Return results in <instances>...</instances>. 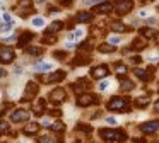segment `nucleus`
Returning a JSON list of instances; mask_svg holds the SVG:
<instances>
[{
    "mask_svg": "<svg viewBox=\"0 0 159 143\" xmlns=\"http://www.w3.org/2000/svg\"><path fill=\"white\" fill-rule=\"evenodd\" d=\"M36 2H45V0H36Z\"/></svg>",
    "mask_w": 159,
    "mask_h": 143,
    "instance_id": "obj_49",
    "label": "nucleus"
},
{
    "mask_svg": "<svg viewBox=\"0 0 159 143\" xmlns=\"http://www.w3.org/2000/svg\"><path fill=\"white\" fill-rule=\"evenodd\" d=\"M0 26H2V24H0Z\"/></svg>",
    "mask_w": 159,
    "mask_h": 143,
    "instance_id": "obj_50",
    "label": "nucleus"
},
{
    "mask_svg": "<svg viewBox=\"0 0 159 143\" xmlns=\"http://www.w3.org/2000/svg\"><path fill=\"white\" fill-rule=\"evenodd\" d=\"M33 26L41 27V26H45V20H43L41 17H36V19H33Z\"/></svg>",
    "mask_w": 159,
    "mask_h": 143,
    "instance_id": "obj_37",
    "label": "nucleus"
},
{
    "mask_svg": "<svg viewBox=\"0 0 159 143\" xmlns=\"http://www.w3.org/2000/svg\"><path fill=\"white\" fill-rule=\"evenodd\" d=\"M16 10H17V14L22 17V19H26L28 15H31V14H34V5L33 7H16Z\"/></svg>",
    "mask_w": 159,
    "mask_h": 143,
    "instance_id": "obj_19",
    "label": "nucleus"
},
{
    "mask_svg": "<svg viewBox=\"0 0 159 143\" xmlns=\"http://www.w3.org/2000/svg\"><path fill=\"white\" fill-rule=\"evenodd\" d=\"M110 111H123V112H128V99L127 97H118V95H115V97L110 99V102H108L106 106Z\"/></svg>",
    "mask_w": 159,
    "mask_h": 143,
    "instance_id": "obj_2",
    "label": "nucleus"
},
{
    "mask_svg": "<svg viewBox=\"0 0 159 143\" xmlns=\"http://www.w3.org/2000/svg\"><path fill=\"white\" fill-rule=\"evenodd\" d=\"M99 135L104 141L110 143H125L127 140V135L123 131H118V129H110V128H103L99 129Z\"/></svg>",
    "mask_w": 159,
    "mask_h": 143,
    "instance_id": "obj_1",
    "label": "nucleus"
},
{
    "mask_svg": "<svg viewBox=\"0 0 159 143\" xmlns=\"http://www.w3.org/2000/svg\"><path fill=\"white\" fill-rule=\"evenodd\" d=\"M111 31H115V32H130V27L125 26L123 22H120V20H115V22H111Z\"/></svg>",
    "mask_w": 159,
    "mask_h": 143,
    "instance_id": "obj_16",
    "label": "nucleus"
},
{
    "mask_svg": "<svg viewBox=\"0 0 159 143\" xmlns=\"http://www.w3.org/2000/svg\"><path fill=\"white\" fill-rule=\"evenodd\" d=\"M60 9H57V7H48V12H58Z\"/></svg>",
    "mask_w": 159,
    "mask_h": 143,
    "instance_id": "obj_45",
    "label": "nucleus"
},
{
    "mask_svg": "<svg viewBox=\"0 0 159 143\" xmlns=\"http://www.w3.org/2000/svg\"><path fill=\"white\" fill-rule=\"evenodd\" d=\"M50 114L58 118V116H62V111H60V109H50Z\"/></svg>",
    "mask_w": 159,
    "mask_h": 143,
    "instance_id": "obj_39",
    "label": "nucleus"
},
{
    "mask_svg": "<svg viewBox=\"0 0 159 143\" xmlns=\"http://www.w3.org/2000/svg\"><path fill=\"white\" fill-rule=\"evenodd\" d=\"M39 128H41V126H39L38 123H28V124L22 128V133H24L26 136H34V135H38Z\"/></svg>",
    "mask_w": 159,
    "mask_h": 143,
    "instance_id": "obj_13",
    "label": "nucleus"
},
{
    "mask_svg": "<svg viewBox=\"0 0 159 143\" xmlns=\"http://www.w3.org/2000/svg\"><path fill=\"white\" fill-rule=\"evenodd\" d=\"M147 104H149V99L147 97H137V99H135V102H134L135 107H147Z\"/></svg>",
    "mask_w": 159,
    "mask_h": 143,
    "instance_id": "obj_30",
    "label": "nucleus"
},
{
    "mask_svg": "<svg viewBox=\"0 0 159 143\" xmlns=\"http://www.w3.org/2000/svg\"><path fill=\"white\" fill-rule=\"evenodd\" d=\"M34 68H36V72H45V70H52V63H43V61H38Z\"/></svg>",
    "mask_w": 159,
    "mask_h": 143,
    "instance_id": "obj_33",
    "label": "nucleus"
},
{
    "mask_svg": "<svg viewBox=\"0 0 159 143\" xmlns=\"http://www.w3.org/2000/svg\"><path fill=\"white\" fill-rule=\"evenodd\" d=\"M67 77V72L63 70H57V72H50L46 75H38V80L43 84H57V82H62Z\"/></svg>",
    "mask_w": 159,
    "mask_h": 143,
    "instance_id": "obj_3",
    "label": "nucleus"
},
{
    "mask_svg": "<svg viewBox=\"0 0 159 143\" xmlns=\"http://www.w3.org/2000/svg\"><path fill=\"white\" fill-rule=\"evenodd\" d=\"M52 131H55V133H62V131H65V123H62V121H55L52 126H48Z\"/></svg>",
    "mask_w": 159,
    "mask_h": 143,
    "instance_id": "obj_24",
    "label": "nucleus"
},
{
    "mask_svg": "<svg viewBox=\"0 0 159 143\" xmlns=\"http://www.w3.org/2000/svg\"><path fill=\"white\" fill-rule=\"evenodd\" d=\"M120 43V37H111V44H116Z\"/></svg>",
    "mask_w": 159,
    "mask_h": 143,
    "instance_id": "obj_44",
    "label": "nucleus"
},
{
    "mask_svg": "<svg viewBox=\"0 0 159 143\" xmlns=\"http://www.w3.org/2000/svg\"><path fill=\"white\" fill-rule=\"evenodd\" d=\"M39 92V85L36 84V82H28L24 87V95H22V101H33V99L38 95Z\"/></svg>",
    "mask_w": 159,
    "mask_h": 143,
    "instance_id": "obj_5",
    "label": "nucleus"
},
{
    "mask_svg": "<svg viewBox=\"0 0 159 143\" xmlns=\"http://www.w3.org/2000/svg\"><path fill=\"white\" fill-rule=\"evenodd\" d=\"M9 131V124L5 121H0V136L4 135V133H7Z\"/></svg>",
    "mask_w": 159,
    "mask_h": 143,
    "instance_id": "obj_35",
    "label": "nucleus"
},
{
    "mask_svg": "<svg viewBox=\"0 0 159 143\" xmlns=\"http://www.w3.org/2000/svg\"><path fill=\"white\" fill-rule=\"evenodd\" d=\"M65 97H67V92H65V89H62V87H57V89H53V90L50 92V101H52L53 104L63 102Z\"/></svg>",
    "mask_w": 159,
    "mask_h": 143,
    "instance_id": "obj_8",
    "label": "nucleus"
},
{
    "mask_svg": "<svg viewBox=\"0 0 159 143\" xmlns=\"http://www.w3.org/2000/svg\"><path fill=\"white\" fill-rule=\"evenodd\" d=\"M45 107H46V101L45 99H38L36 101V104H34V107H33V114L34 116H43L45 114Z\"/></svg>",
    "mask_w": 159,
    "mask_h": 143,
    "instance_id": "obj_15",
    "label": "nucleus"
},
{
    "mask_svg": "<svg viewBox=\"0 0 159 143\" xmlns=\"http://www.w3.org/2000/svg\"><path fill=\"white\" fill-rule=\"evenodd\" d=\"M53 56H55L57 60L63 61V60L67 58V51H53Z\"/></svg>",
    "mask_w": 159,
    "mask_h": 143,
    "instance_id": "obj_34",
    "label": "nucleus"
},
{
    "mask_svg": "<svg viewBox=\"0 0 159 143\" xmlns=\"http://www.w3.org/2000/svg\"><path fill=\"white\" fill-rule=\"evenodd\" d=\"M99 102V97L96 94H80L77 97V106L79 107H87L91 104H98Z\"/></svg>",
    "mask_w": 159,
    "mask_h": 143,
    "instance_id": "obj_7",
    "label": "nucleus"
},
{
    "mask_svg": "<svg viewBox=\"0 0 159 143\" xmlns=\"http://www.w3.org/2000/svg\"><path fill=\"white\" fill-rule=\"evenodd\" d=\"M121 90H132V89L135 87V84L132 80H127V78H121Z\"/></svg>",
    "mask_w": 159,
    "mask_h": 143,
    "instance_id": "obj_29",
    "label": "nucleus"
},
{
    "mask_svg": "<svg viewBox=\"0 0 159 143\" xmlns=\"http://www.w3.org/2000/svg\"><path fill=\"white\" fill-rule=\"evenodd\" d=\"M41 43L43 44H55L57 43V36L55 34H45L41 37Z\"/></svg>",
    "mask_w": 159,
    "mask_h": 143,
    "instance_id": "obj_27",
    "label": "nucleus"
},
{
    "mask_svg": "<svg viewBox=\"0 0 159 143\" xmlns=\"http://www.w3.org/2000/svg\"><path fill=\"white\" fill-rule=\"evenodd\" d=\"M33 39H34V32H31V31H24V32L17 37V44H16V46L17 48H26Z\"/></svg>",
    "mask_w": 159,
    "mask_h": 143,
    "instance_id": "obj_10",
    "label": "nucleus"
},
{
    "mask_svg": "<svg viewBox=\"0 0 159 143\" xmlns=\"http://www.w3.org/2000/svg\"><path fill=\"white\" fill-rule=\"evenodd\" d=\"M132 141H134V143H145V140L144 138H134Z\"/></svg>",
    "mask_w": 159,
    "mask_h": 143,
    "instance_id": "obj_41",
    "label": "nucleus"
},
{
    "mask_svg": "<svg viewBox=\"0 0 159 143\" xmlns=\"http://www.w3.org/2000/svg\"><path fill=\"white\" fill-rule=\"evenodd\" d=\"M106 123H110V124H115V119H113V118H106Z\"/></svg>",
    "mask_w": 159,
    "mask_h": 143,
    "instance_id": "obj_48",
    "label": "nucleus"
},
{
    "mask_svg": "<svg viewBox=\"0 0 159 143\" xmlns=\"http://www.w3.org/2000/svg\"><path fill=\"white\" fill-rule=\"evenodd\" d=\"M29 119V112L26 109H16L11 112V121L12 123H24Z\"/></svg>",
    "mask_w": 159,
    "mask_h": 143,
    "instance_id": "obj_9",
    "label": "nucleus"
},
{
    "mask_svg": "<svg viewBox=\"0 0 159 143\" xmlns=\"http://www.w3.org/2000/svg\"><path fill=\"white\" fill-rule=\"evenodd\" d=\"M62 29H63V22H62V20H53V22L46 27L45 32L46 34H55V32H58V31H62Z\"/></svg>",
    "mask_w": 159,
    "mask_h": 143,
    "instance_id": "obj_17",
    "label": "nucleus"
},
{
    "mask_svg": "<svg viewBox=\"0 0 159 143\" xmlns=\"http://www.w3.org/2000/svg\"><path fill=\"white\" fill-rule=\"evenodd\" d=\"M99 89H101V90H104V89H108V84H106V82H103V84H99Z\"/></svg>",
    "mask_w": 159,
    "mask_h": 143,
    "instance_id": "obj_43",
    "label": "nucleus"
},
{
    "mask_svg": "<svg viewBox=\"0 0 159 143\" xmlns=\"http://www.w3.org/2000/svg\"><path fill=\"white\" fill-rule=\"evenodd\" d=\"M127 72H128V68H127V65H123V63H120V65H116V77H120V78H123L125 75H127Z\"/></svg>",
    "mask_w": 159,
    "mask_h": 143,
    "instance_id": "obj_28",
    "label": "nucleus"
},
{
    "mask_svg": "<svg viewBox=\"0 0 159 143\" xmlns=\"http://www.w3.org/2000/svg\"><path fill=\"white\" fill-rule=\"evenodd\" d=\"M132 61L137 65V63H140V61H142V58H140V56H134V58H132Z\"/></svg>",
    "mask_w": 159,
    "mask_h": 143,
    "instance_id": "obj_40",
    "label": "nucleus"
},
{
    "mask_svg": "<svg viewBox=\"0 0 159 143\" xmlns=\"http://www.w3.org/2000/svg\"><path fill=\"white\" fill-rule=\"evenodd\" d=\"M145 48V41L142 39V37H137V39H134V43H132V50L135 51H140Z\"/></svg>",
    "mask_w": 159,
    "mask_h": 143,
    "instance_id": "obj_25",
    "label": "nucleus"
},
{
    "mask_svg": "<svg viewBox=\"0 0 159 143\" xmlns=\"http://www.w3.org/2000/svg\"><path fill=\"white\" fill-rule=\"evenodd\" d=\"M5 75H7V72H5L4 68H0V78H2V77H5Z\"/></svg>",
    "mask_w": 159,
    "mask_h": 143,
    "instance_id": "obj_46",
    "label": "nucleus"
},
{
    "mask_svg": "<svg viewBox=\"0 0 159 143\" xmlns=\"http://www.w3.org/2000/svg\"><path fill=\"white\" fill-rule=\"evenodd\" d=\"M116 5H115V12L116 15H125L134 9V0H116Z\"/></svg>",
    "mask_w": 159,
    "mask_h": 143,
    "instance_id": "obj_6",
    "label": "nucleus"
},
{
    "mask_svg": "<svg viewBox=\"0 0 159 143\" xmlns=\"http://www.w3.org/2000/svg\"><path fill=\"white\" fill-rule=\"evenodd\" d=\"M36 143H62V141L57 140V138H50V136H39V138L36 140Z\"/></svg>",
    "mask_w": 159,
    "mask_h": 143,
    "instance_id": "obj_31",
    "label": "nucleus"
},
{
    "mask_svg": "<svg viewBox=\"0 0 159 143\" xmlns=\"http://www.w3.org/2000/svg\"><path fill=\"white\" fill-rule=\"evenodd\" d=\"M17 7H33V0H19Z\"/></svg>",
    "mask_w": 159,
    "mask_h": 143,
    "instance_id": "obj_36",
    "label": "nucleus"
},
{
    "mask_svg": "<svg viewBox=\"0 0 159 143\" xmlns=\"http://www.w3.org/2000/svg\"><path fill=\"white\" fill-rule=\"evenodd\" d=\"M75 129H79V131H84V133H93V126H89V124H84V123H77V126H75Z\"/></svg>",
    "mask_w": 159,
    "mask_h": 143,
    "instance_id": "obj_32",
    "label": "nucleus"
},
{
    "mask_svg": "<svg viewBox=\"0 0 159 143\" xmlns=\"http://www.w3.org/2000/svg\"><path fill=\"white\" fill-rule=\"evenodd\" d=\"M111 9H113L111 2H101L93 7V12L91 14H108V12H111Z\"/></svg>",
    "mask_w": 159,
    "mask_h": 143,
    "instance_id": "obj_12",
    "label": "nucleus"
},
{
    "mask_svg": "<svg viewBox=\"0 0 159 143\" xmlns=\"http://www.w3.org/2000/svg\"><path fill=\"white\" fill-rule=\"evenodd\" d=\"M159 129V119H154V121H147L140 126V131L145 133V135H152Z\"/></svg>",
    "mask_w": 159,
    "mask_h": 143,
    "instance_id": "obj_11",
    "label": "nucleus"
},
{
    "mask_svg": "<svg viewBox=\"0 0 159 143\" xmlns=\"http://www.w3.org/2000/svg\"><path fill=\"white\" fill-rule=\"evenodd\" d=\"M108 73H110V72H108L106 65H99V67H96V68L91 70V77L93 78H103V77H106Z\"/></svg>",
    "mask_w": 159,
    "mask_h": 143,
    "instance_id": "obj_14",
    "label": "nucleus"
},
{
    "mask_svg": "<svg viewBox=\"0 0 159 143\" xmlns=\"http://www.w3.org/2000/svg\"><path fill=\"white\" fill-rule=\"evenodd\" d=\"M14 58H16V53H14L12 48L5 46V44H0V63L9 65V63L14 61Z\"/></svg>",
    "mask_w": 159,
    "mask_h": 143,
    "instance_id": "obj_4",
    "label": "nucleus"
},
{
    "mask_svg": "<svg viewBox=\"0 0 159 143\" xmlns=\"http://www.w3.org/2000/svg\"><path fill=\"white\" fill-rule=\"evenodd\" d=\"M154 111H156V112H159V101H156V104H154Z\"/></svg>",
    "mask_w": 159,
    "mask_h": 143,
    "instance_id": "obj_47",
    "label": "nucleus"
},
{
    "mask_svg": "<svg viewBox=\"0 0 159 143\" xmlns=\"http://www.w3.org/2000/svg\"><path fill=\"white\" fill-rule=\"evenodd\" d=\"M140 36L142 37H145V39H154L156 36H157V31H154V29H151V27H142L140 31Z\"/></svg>",
    "mask_w": 159,
    "mask_h": 143,
    "instance_id": "obj_18",
    "label": "nucleus"
},
{
    "mask_svg": "<svg viewBox=\"0 0 159 143\" xmlns=\"http://www.w3.org/2000/svg\"><path fill=\"white\" fill-rule=\"evenodd\" d=\"M74 36H75V37H80V36H82V31H80V29H77L75 32H74Z\"/></svg>",
    "mask_w": 159,
    "mask_h": 143,
    "instance_id": "obj_42",
    "label": "nucleus"
},
{
    "mask_svg": "<svg viewBox=\"0 0 159 143\" xmlns=\"http://www.w3.org/2000/svg\"><path fill=\"white\" fill-rule=\"evenodd\" d=\"M98 50H99V53H113L115 46H113V44H108V43H103V44L98 46Z\"/></svg>",
    "mask_w": 159,
    "mask_h": 143,
    "instance_id": "obj_26",
    "label": "nucleus"
},
{
    "mask_svg": "<svg viewBox=\"0 0 159 143\" xmlns=\"http://www.w3.org/2000/svg\"><path fill=\"white\" fill-rule=\"evenodd\" d=\"M75 20L77 22H91L93 20V14L91 12H77Z\"/></svg>",
    "mask_w": 159,
    "mask_h": 143,
    "instance_id": "obj_20",
    "label": "nucleus"
},
{
    "mask_svg": "<svg viewBox=\"0 0 159 143\" xmlns=\"http://www.w3.org/2000/svg\"><path fill=\"white\" fill-rule=\"evenodd\" d=\"M57 2H58L62 7H70L74 3V0H57Z\"/></svg>",
    "mask_w": 159,
    "mask_h": 143,
    "instance_id": "obj_38",
    "label": "nucleus"
},
{
    "mask_svg": "<svg viewBox=\"0 0 159 143\" xmlns=\"http://www.w3.org/2000/svg\"><path fill=\"white\" fill-rule=\"evenodd\" d=\"M91 60H93L91 56H75V60L72 61V67H82V65L91 63Z\"/></svg>",
    "mask_w": 159,
    "mask_h": 143,
    "instance_id": "obj_21",
    "label": "nucleus"
},
{
    "mask_svg": "<svg viewBox=\"0 0 159 143\" xmlns=\"http://www.w3.org/2000/svg\"><path fill=\"white\" fill-rule=\"evenodd\" d=\"M134 75H135L137 78H140V80H144V82L151 80V75H149L145 70H142V68H135V70H134Z\"/></svg>",
    "mask_w": 159,
    "mask_h": 143,
    "instance_id": "obj_22",
    "label": "nucleus"
},
{
    "mask_svg": "<svg viewBox=\"0 0 159 143\" xmlns=\"http://www.w3.org/2000/svg\"><path fill=\"white\" fill-rule=\"evenodd\" d=\"M43 48L41 46H28L26 48V53L28 54H33V56H39V54H43Z\"/></svg>",
    "mask_w": 159,
    "mask_h": 143,
    "instance_id": "obj_23",
    "label": "nucleus"
}]
</instances>
